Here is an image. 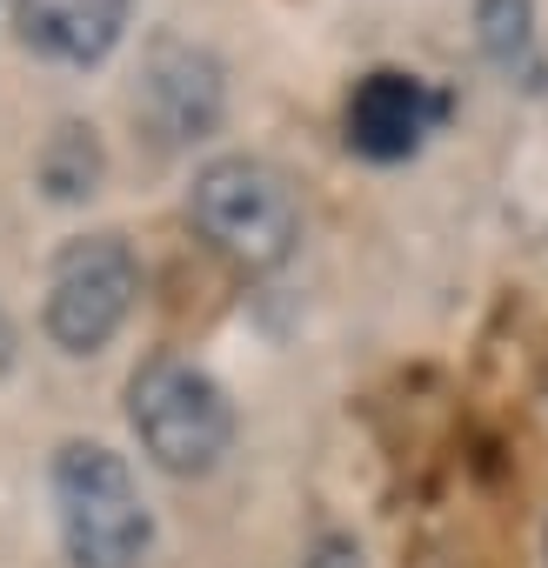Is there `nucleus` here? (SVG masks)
<instances>
[{"label":"nucleus","mask_w":548,"mask_h":568,"mask_svg":"<svg viewBox=\"0 0 548 568\" xmlns=\"http://www.w3.org/2000/svg\"><path fill=\"white\" fill-rule=\"evenodd\" d=\"M134 0H14V28L34 54L68 61V68H94L121 48Z\"/></svg>","instance_id":"nucleus-7"},{"label":"nucleus","mask_w":548,"mask_h":568,"mask_svg":"<svg viewBox=\"0 0 548 568\" xmlns=\"http://www.w3.org/2000/svg\"><path fill=\"white\" fill-rule=\"evenodd\" d=\"M187 214L201 227V241L247 267V274H267L282 267L302 241V207H295V187L282 181V168H267L254 154H221L194 174V194H187Z\"/></svg>","instance_id":"nucleus-1"},{"label":"nucleus","mask_w":548,"mask_h":568,"mask_svg":"<svg viewBox=\"0 0 548 568\" xmlns=\"http://www.w3.org/2000/svg\"><path fill=\"white\" fill-rule=\"evenodd\" d=\"M128 422L154 468L168 475H207L234 448V408L221 382L181 355H154L128 382Z\"/></svg>","instance_id":"nucleus-3"},{"label":"nucleus","mask_w":548,"mask_h":568,"mask_svg":"<svg viewBox=\"0 0 548 568\" xmlns=\"http://www.w3.org/2000/svg\"><path fill=\"white\" fill-rule=\"evenodd\" d=\"M442 121H448V94L402 68H375L348 94V148L362 161H408Z\"/></svg>","instance_id":"nucleus-6"},{"label":"nucleus","mask_w":548,"mask_h":568,"mask_svg":"<svg viewBox=\"0 0 548 568\" xmlns=\"http://www.w3.org/2000/svg\"><path fill=\"white\" fill-rule=\"evenodd\" d=\"M134 114L168 141V148H187V141H207L227 114V74L207 48L181 41V34H161L148 41L141 54V88H134Z\"/></svg>","instance_id":"nucleus-5"},{"label":"nucleus","mask_w":548,"mask_h":568,"mask_svg":"<svg viewBox=\"0 0 548 568\" xmlns=\"http://www.w3.org/2000/svg\"><path fill=\"white\" fill-rule=\"evenodd\" d=\"M302 568H368V555H362V541L355 535H322L315 548H308V561Z\"/></svg>","instance_id":"nucleus-10"},{"label":"nucleus","mask_w":548,"mask_h":568,"mask_svg":"<svg viewBox=\"0 0 548 568\" xmlns=\"http://www.w3.org/2000/svg\"><path fill=\"white\" fill-rule=\"evenodd\" d=\"M475 41L501 74L528 68V54H535V0H475Z\"/></svg>","instance_id":"nucleus-9"},{"label":"nucleus","mask_w":548,"mask_h":568,"mask_svg":"<svg viewBox=\"0 0 548 568\" xmlns=\"http://www.w3.org/2000/svg\"><path fill=\"white\" fill-rule=\"evenodd\" d=\"M141 295V261L121 234H81L48 267V335L61 355H101Z\"/></svg>","instance_id":"nucleus-4"},{"label":"nucleus","mask_w":548,"mask_h":568,"mask_svg":"<svg viewBox=\"0 0 548 568\" xmlns=\"http://www.w3.org/2000/svg\"><path fill=\"white\" fill-rule=\"evenodd\" d=\"M54 521L74 568H134L154 541L128 462L101 442H68L54 455Z\"/></svg>","instance_id":"nucleus-2"},{"label":"nucleus","mask_w":548,"mask_h":568,"mask_svg":"<svg viewBox=\"0 0 548 568\" xmlns=\"http://www.w3.org/2000/svg\"><path fill=\"white\" fill-rule=\"evenodd\" d=\"M14 368V322H8V308H0V375Z\"/></svg>","instance_id":"nucleus-11"},{"label":"nucleus","mask_w":548,"mask_h":568,"mask_svg":"<svg viewBox=\"0 0 548 568\" xmlns=\"http://www.w3.org/2000/svg\"><path fill=\"white\" fill-rule=\"evenodd\" d=\"M101 174H108V148L88 121H61L34 154V181L48 201H88L101 194Z\"/></svg>","instance_id":"nucleus-8"}]
</instances>
